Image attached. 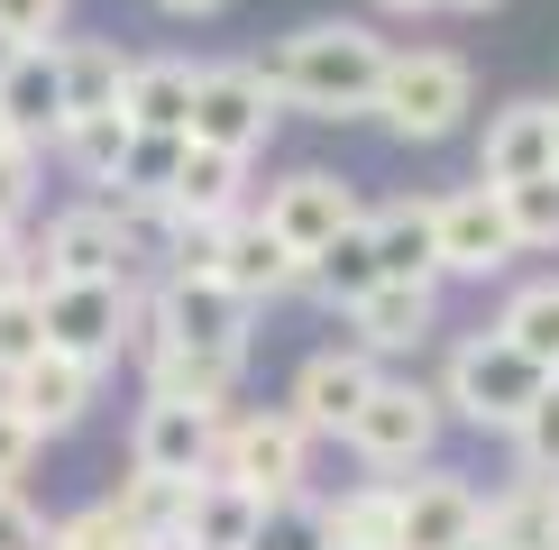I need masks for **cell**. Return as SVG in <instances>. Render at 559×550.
Listing matches in <instances>:
<instances>
[{
  "mask_svg": "<svg viewBox=\"0 0 559 550\" xmlns=\"http://www.w3.org/2000/svg\"><path fill=\"white\" fill-rule=\"evenodd\" d=\"M0 110H10V129L46 147V138L64 129V56L56 37L46 46H0Z\"/></svg>",
  "mask_w": 559,
  "mask_h": 550,
  "instance_id": "ac0fdd59",
  "label": "cell"
},
{
  "mask_svg": "<svg viewBox=\"0 0 559 550\" xmlns=\"http://www.w3.org/2000/svg\"><path fill=\"white\" fill-rule=\"evenodd\" d=\"M550 120H559V101H550Z\"/></svg>",
  "mask_w": 559,
  "mask_h": 550,
  "instance_id": "7dc6e473",
  "label": "cell"
},
{
  "mask_svg": "<svg viewBox=\"0 0 559 550\" xmlns=\"http://www.w3.org/2000/svg\"><path fill=\"white\" fill-rule=\"evenodd\" d=\"M212 275L239 294V303H258V312L285 303V294H302V258L275 239L258 212H229V220H221V266H212Z\"/></svg>",
  "mask_w": 559,
  "mask_h": 550,
  "instance_id": "4fadbf2b",
  "label": "cell"
},
{
  "mask_svg": "<svg viewBox=\"0 0 559 550\" xmlns=\"http://www.w3.org/2000/svg\"><path fill=\"white\" fill-rule=\"evenodd\" d=\"M0 395L37 422V441H56V431H74L83 412L102 404V367H83V358H64V349H37L10 385H0Z\"/></svg>",
  "mask_w": 559,
  "mask_h": 550,
  "instance_id": "2e32d148",
  "label": "cell"
},
{
  "mask_svg": "<svg viewBox=\"0 0 559 550\" xmlns=\"http://www.w3.org/2000/svg\"><path fill=\"white\" fill-rule=\"evenodd\" d=\"M37 166H46V147H0V229H28V212H37Z\"/></svg>",
  "mask_w": 559,
  "mask_h": 550,
  "instance_id": "8d00e7d4",
  "label": "cell"
},
{
  "mask_svg": "<svg viewBox=\"0 0 559 550\" xmlns=\"http://www.w3.org/2000/svg\"><path fill=\"white\" fill-rule=\"evenodd\" d=\"M156 10H166V19H221L229 0H156Z\"/></svg>",
  "mask_w": 559,
  "mask_h": 550,
  "instance_id": "b9f144b4",
  "label": "cell"
},
{
  "mask_svg": "<svg viewBox=\"0 0 559 550\" xmlns=\"http://www.w3.org/2000/svg\"><path fill=\"white\" fill-rule=\"evenodd\" d=\"M212 477L248 495H302V477H312V431L294 422L285 404L275 412H221V441H212Z\"/></svg>",
  "mask_w": 559,
  "mask_h": 550,
  "instance_id": "277c9868",
  "label": "cell"
},
{
  "mask_svg": "<svg viewBox=\"0 0 559 550\" xmlns=\"http://www.w3.org/2000/svg\"><path fill=\"white\" fill-rule=\"evenodd\" d=\"M120 120H129V129H166V138H183V129H193V64H183V56H129Z\"/></svg>",
  "mask_w": 559,
  "mask_h": 550,
  "instance_id": "7402d4cb",
  "label": "cell"
},
{
  "mask_svg": "<svg viewBox=\"0 0 559 550\" xmlns=\"http://www.w3.org/2000/svg\"><path fill=\"white\" fill-rule=\"evenodd\" d=\"M166 220H229V212H248V156H221V147H193L183 138V166L166 193Z\"/></svg>",
  "mask_w": 559,
  "mask_h": 550,
  "instance_id": "ffe728a7",
  "label": "cell"
},
{
  "mask_svg": "<svg viewBox=\"0 0 559 550\" xmlns=\"http://www.w3.org/2000/svg\"><path fill=\"white\" fill-rule=\"evenodd\" d=\"M367 239H377V266L404 275V285H440V248H431V193H404L385 212H367Z\"/></svg>",
  "mask_w": 559,
  "mask_h": 550,
  "instance_id": "4316f807",
  "label": "cell"
},
{
  "mask_svg": "<svg viewBox=\"0 0 559 550\" xmlns=\"http://www.w3.org/2000/svg\"><path fill=\"white\" fill-rule=\"evenodd\" d=\"M542 166H559V120H550V101H504V110H486L477 183H514V175H542Z\"/></svg>",
  "mask_w": 559,
  "mask_h": 550,
  "instance_id": "d6986e66",
  "label": "cell"
},
{
  "mask_svg": "<svg viewBox=\"0 0 559 550\" xmlns=\"http://www.w3.org/2000/svg\"><path fill=\"white\" fill-rule=\"evenodd\" d=\"M275 83L285 110H312V120H367L377 110V83H385V37L367 19H312L294 28L275 56L258 64Z\"/></svg>",
  "mask_w": 559,
  "mask_h": 550,
  "instance_id": "6da1fadb",
  "label": "cell"
},
{
  "mask_svg": "<svg viewBox=\"0 0 559 550\" xmlns=\"http://www.w3.org/2000/svg\"><path fill=\"white\" fill-rule=\"evenodd\" d=\"M147 312L175 349H239V358H248V321H258V303H239L221 275H156Z\"/></svg>",
  "mask_w": 559,
  "mask_h": 550,
  "instance_id": "30bf717a",
  "label": "cell"
},
{
  "mask_svg": "<svg viewBox=\"0 0 559 550\" xmlns=\"http://www.w3.org/2000/svg\"><path fill=\"white\" fill-rule=\"evenodd\" d=\"M468 110H477L468 56H450V46H385V83H377V110H367V120H385L404 147H431V138H450Z\"/></svg>",
  "mask_w": 559,
  "mask_h": 550,
  "instance_id": "7a4b0ae2",
  "label": "cell"
},
{
  "mask_svg": "<svg viewBox=\"0 0 559 550\" xmlns=\"http://www.w3.org/2000/svg\"><path fill=\"white\" fill-rule=\"evenodd\" d=\"M358 212H367V202H358V183H348V175H331V166H294L285 183H266V202H258V220L294 248V258L331 248Z\"/></svg>",
  "mask_w": 559,
  "mask_h": 550,
  "instance_id": "8fae6325",
  "label": "cell"
},
{
  "mask_svg": "<svg viewBox=\"0 0 559 550\" xmlns=\"http://www.w3.org/2000/svg\"><path fill=\"white\" fill-rule=\"evenodd\" d=\"M46 147L74 166V183H102V193H110V183H120V156H129V120H120V110H74Z\"/></svg>",
  "mask_w": 559,
  "mask_h": 550,
  "instance_id": "83f0119b",
  "label": "cell"
},
{
  "mask_svg": "<svg viewBox=\"0 0 559 550\" xmlns=\"http://www.w3.org/2000/svg\"><path fill=\"white\" fill-rule=\"evenodd\" d=\"M248 550H331V533H321V495H275L258 514V533H248Z\"/></svg>",
  "mask_w": 559,
  "mask_h": 550,
  "instance_id": "d6a6232c",
  "label": "cell"
},
{
  "mask_svg": "<svg viewBox=\"0 0 559 550\" xmlns=\"http://www.w3.org/2000/svg\"><path fill=\"white\" fill-rule=\"evenodd\" d=\"M321 533H331V550H404V487L394 477L340 487L321 504Z\"/></svg>",
  "mask_w": 559,
  "mask_h": 550,
  "instance_id": "603a6c76",
  "label": "cell"
},
{
  "mask_svg": "<svg viewBox=\"0 0 559 550\" xmlns=\"http://www.w3.org/2000/svg\"><path fill=\"white\" fill-rule=\"evenodd\" d=\"M496 331L514 339L532 367H550V376H559V275H542V285H514V294H504V312H496Z\"/></svg>",
  "mask_w": 559,
  "mask_h": 550,
  "instance_id": "4dcf8cb0",
  "label": "cell"
},
{
  "mask_svg": "<svg viewBox=\"0 0 559 550\" xmlns=\"http://www.w3.org/2000/svg\"><path fill=\"white\" fill-rule=\"evenodd\" d=\"M0 147H28V138H19V129H10V110H0Z\"/></svg>",
  "mask_w": 559,
  "mask_h": 550,
  "instance_id": "ee69618b",
  "label": "cell"
},
{
  "mask_svg": "<svg viewBox=\"0 0 559 550\" xmlns=\"http://www.w3.org/2000/svg\"><path fill=\"white\" fill-rule=\"evenodd\" d=\"M129 303H138V275H74V285H37L46 349L83 358V367H120V349H129Z\"/></svg>",
  "mask_w": 559,
  "mask_h": 550,
  "instance_id": "5b68a950",
  "label": "cell"
},
{
  "mask_svg": "<svg viewBox=\"0 0 559 550\" xmlns=\"http://www.w3.org/2000/svg\"><path fill=\"white\" fill-rule=\"evenodd\" d=\"M496 550H559V477H514L504 495H486V523H477Z\"/></svg>",
  "mask_w": 559,
  "mask_h": 550,
  "instance_id": "d4e9b609",
  "label": "cell"
},
{
  "mask_svg": "<svg viewBox=\"0 0 559 550\" xmlns=\"http://www.w3.org/2000/svg\"><path fill=\"white\" fill-rule=\"evenodd\" d=\"M440 422H450V412H440V395L431 385H413V376H377L367 385V404L348 412V431L340 441L367 458V468H423V458L440 450Z\"/></svg>",
  "mask_w": 559,
  "mask_h": 550,
  "instance_id": "8992f818",
  "label": "cell"
},
{
  "mask_svg": "<svg viewBox=\"0 0 559 550\" xmlns=\"http://www.w3.org/2000/svg\"><path fill=\"white\" fill-rule=\"evenodd\" d=\"M248 358L239 349H156L147 358V395H175V404H202V412H229V395H239Z\"/></svg>",
  "mask_w": 559,
  "mask_h": 550,
  "instance_id": "cb8c5ba5",
  "label": "cell"
},
{
  "mask_svg": "<svg viewBox=\"0 0 559 550\" xmlns=\"http://www.w3.org/2000/svg\"><path fill=\"white\" fill-rule=\"evenodd\" d=\"M542 385H550V367H532L504 331H468V339L450 349V367H440L431 395H440L450 422H468V431H514Z\"/></svg>",
  "mask_w": 559,
  "mask_h": 550,
  "instance_id": "3957f363",
  "label": "cell"
},
{
  "mask_svg": "<svg viewBox=\"0 0 559 550\" xmlns=\"http://www.w3.org/2000/svg\"><path fill=\"white\" fill-rule=\"evenodd\" d=\"M212 441H221V412L175 404V395H147V404H138V431H129V468L202 477V468H212Z\"/></svg>",
  "mask_w": 559,
  "mask_h": 550,
  "instance_id": "5bb4252c",
  "label": "cell"
},
{
  "mask_svg": "<svg viewBox=\"0 0 559 550\" xmlns=\"http://www.w3.org/2000/svg\"><path fill=\"white\" fill-rule=\"evenodd\" d=\"M0 550H46V523L19 487H0Z\"/></svg>",
  "mask_w": 559,
  "mask_h": 550,
  "instance_id": "ab89813d",
  "label": "cell"
},
{
  "mask_svg": "<svg viewBox=\"0 0 559 550\" xmlns=\"http://www.w3.org/2000/svg\"><path fill=\"white\" fill-rule=\"evenodd\" d=\"M377 10H394V19H423V10H440V0H377Z\"/></svg>",
  "mask_w": 559,
  "mask_h": 550,
  "instance_id": "7bdbcfd3",
  "label": "cell"
},
{
  "mask_svg": "<svg viewBox=\"0 0 559 550\" xmlns=\"http://www.w3.org/2000/svg\"><path fill=\"white\" fill-rule=\"evenodd\" d=\"M175 166H183V138H166V129H129V156H120V183H110V193H166Z\"/></svg>",
  "mask_w": 559,
  "mask_h": 550,
  "instance_id": "e575fe53",
  "label": "cell"
},
{
  "mask_svg": "<svg viewBox=\"0 0 559 550\" xmlns=\"http://www.w3.org/2000/svg\"><path fill=\"white\" fill-rule=\"evenodd\" d=\"M258 514H266V495H248V487H229V477L202 468L193 495H183V533H175V550H248Z\"/></svg>",
  "mask_w": 559,
  "mask_h": 550,
  "instance_id": "44dd1931",
  "label": "cell"
},
{
  "mask_svg": "<svg viewBox=\"0 0 559 550\" xmlns=\"http://www.w3.org/2000/svg\"><path fill=\"white\" fill-rule=\"evenodd\" d=\"M367 285H385V266H377V239H367V212H358L331 248H312V258H302V294H312L321 312H348Z\"/></svg>",
  "mask_w": 559,
  "mask_h": 550,
  "instance_id": "484cf974",
  "label": "cell"
},
{
  "mask_svg": "<svg viewBox=\"0 0 559 550\" xmlns=\"http://www.w3.org/2000/svg\"><path fill=\"white\" fill-rule=\"evenodd\" d=\"M275 120H285V101H275V83L258 64H193V147H221V156H258Z\"/></svg>",
  "mask_w": 559,
  "mask_h": 550,
  "instance_id": "52a82bcc",
  "label": "cell"
},
{
  "mask_svg": "<svg viewBox=\"0 0 559 550\" xmlns=\"http://www.w3.org/2000/svg\"><path fill=\"white\" fill-rule=\"evenodd\" d=\"M440 10H496V0H440Z\"/></svg>",
  "mask_w": 559,
  "mask_h": 550,
  "instance_id": "bcb514c9",
  "label": "cell"
},
{
  "mask_svg": "<svg viewBox=\"0 0 559 550\" xmlns=\"http://www.w3.org/2000/svg\"><path fill=\"white\" fill-rule=\"evenodd\" d=\"M183 495H193V477H156V468H129V477H120V495H110V514H120L138 541L175 550V533H183Z\"/></svg>",
  "mask_w": 559,
  "mask_h": 550,
  "instance_id": "f1b7e54d",
  "label": "cell"
},
{
  "mask_svg": "<svg viewBox=\"0 0 559 550\" xmlns=\"http://www.w3.org/2000/svg\"><path fill=\"white\" fill-rule=\"evenodd\" d=\"M10 285H37V258H28L19 229H0V294H10Z\"/></svg>",
  "mask_w": 559,
  "mask_h": 550,
  "instance_id": "60d3db41",
  "label": "cell"
},
{
  "mask_svg": "<svg viewBox=\"0 0 559 550\" xmlns=\"http://www.w3.org/2000/svg\"><path fill=\"white\" fill-rule=\"evenodd\" d=\"M46 349V312H37V285H10L0 294V385L19 376V367H28Z\"/></svg>",
  "mask_w": 559,
  "mask_h": 550,
  "instance_id": "836d02e7",
  "label": "cell"
},
{
  "mask_svg": "<svg viewBox=\"0 0 559 550\" xmlns=\"http://www.w3.org/2000/svg\"><path fill=\"white\" fill-rule=\"evenodd\" d=\"M450 550H496V541H486V533H468V541H450Z\"/></svg>",
  "mask_w": 559,
  "mask_h": 550,
  "instance_id": "f6af8a7d",
  "label": "cell"
},
{
  "mask_svg": "<svg viewBox=\"0 0 559 550\" xmlns=\"http://www.w3.org/2000/svg\"><path fill=\"white\" fill-rule=\"evenodd\" d=\"M404 487V550H450V541H468L477 523H486V495L468 487L459 468H413V477H394Z\"/></svg>",
  "mask_w": 559,
  "mask_h": 550,
  "instance_id": "e0dca14e",
  "label": "cell"
},
{
  "mask_svg": "<svg viewBox=\"0 0 559 550\" xmlns=\"http://www.w3.org/2000/svg\"><path fill=\"white\" fill-rule=\"evenodd\" d=\"M28 258H37V285H74V275H138V248H129L120 212H110V193H92V202H74V212H56Z\"/></svg>",
  "mask_w": 559,
  "mask_h": 550,
  "instance_id": "9c48e42d",
  "label": "cell"
},
{
  "mask_svg": "<svg viewBox=\"0 0 559 550\" xmlns=\"http://www.w3.org/2000/svg\"><path fill=\"white\" fill-rule=\"evenodd\" d=\"M340 321H348V339H358L367 358H404V349H423V339L440 331V285H404V275H385V285H367Z\"/></svg>",
  "mask_w": 559,
  "mask_h": 550,
  "instance_id": "9a60e30c",
  "label": "cell"
},
{
  "mask_svg": "<svg viewBox=\"0 0 559 550\" xmlns=\"http://www.w3.org/2000/svg\"><path fill=\"white\" fill-rule=\"evenodd\" d=\"M431 248H440V285H486L523 258L514 248V220H504L496 183H459V193H431Z\"/></svg>",
  "mask_w": 559,
  "mask_h": 550,
  "instance_id": "ba28073f",
  "label": "cell"
},
{
  "mask_svg": "<svg viewBox=\"0 0 559 550\" xmlns=\"http://www.w3.org/2000/svg\"><path fill=\"white\" fill-rule=\"evenodd\" d=\"M37 450H46V441H37V422H28L10 395H0V487H19V477L37 468Z\"/></svg>",
  "mask_w": 559,
  "mask_h": 550,
  "instance_id": "f35d334b",
  "label": "cell"
},
{
  "mask_svg": "<svg viewBox=\"0 0 559 550\" xmlns=\"http://www.w3.org/2000/svg\"><path fill=\"white\" fill-rule=\"evenodd\" d=\"M377 376H385V367L367 358L358 339H331V349H312V358L294 367L285 412H294L302 431H312V441H340V431H348V412L367 404V385H377Z\"/></svg>",
  "mask_w": 559,
  "mask_h": 550,
  "instance_id": "7c38bea8",
  "label": "cell"
},
{
  "mask_svg": "<svg viewBox=\"0 0 559 550\" xmlns=\"http://www.w3.org/2000/svg\"><path fill=\"white\" fill-rule=\"evenodd\" d=\"M56 56H64V120H74V110H120L129 56L110 37H56Z\"/></svg>",
  "mask_w": 559,
  "mask_h": 550,
  "instance_id": "f546056e",
  "label": "cell"
},
{
  "mask_svg": "<svg viewBox=\"0 0 559 550\" xmlns=\"http://www.w3.org/2000/svg\"><path fill=\"white\" fill-rule=\"evenodd\" d=\"M504 441H514V458H523L532 477H559V376L542 385V395H532V412H523L514 431H504Z\"/></svg>",
  "mask_w": 559,
  "mask_h": 550,
  "instance_id": "d590c367",
  "label": "cell"
},
{
  "mask_svg": "<svg viewBox=\"0 0 559 550\" xmlns=\"http://www.w3.org/2000/svg\"><path fill=\"white\" fill-rule=\"evenodd\" d=\"M64 10H74V0H0V46H46V37H64Z\"/></svg>",
  "mask_w": 559,
  "mask_h": 550,
  "instance_id": "74e56055",
  "label": "cell"
},
{
  "mask_svg": "<svg viewBox=\"0 0 559 550\" xmlns=\"http://www.w3.org/2000/svg\"><path fill=\"white\" fill-rule=\"evenodd\" d=\"M496 202H504V220H514V248H523V258H532V248H559V166L496 183Z\"/></svg>",
  "mask_w": 559,
  "mask_h": 550,
  "instance_id": "1f68e13d",
  "label": "cell"
}]
</instances>
